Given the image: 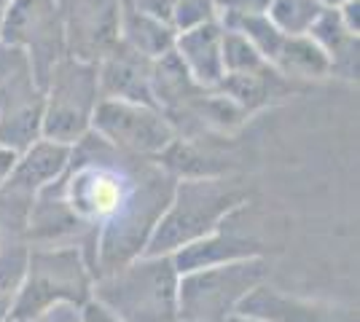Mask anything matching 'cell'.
Wrapping results in <instances>:
<instances>
[{
    "label": "cell",
    "mask_w": 360,
    "mask_h": 322,
    "mask_svg": "<svg viewBox=\"0 0 360 322\" xmlns=\"http://www.w3.org/2000/svg\"><path fill=\"white\" fill-rule=\"evenodd\" d=\"M81 322H121L116 314H110L103 304H97L94 298H89L84 307H81Z\"/></svg>",
    "instance_id": "obj_24"
},
{
    "label": "cell",
    "mask_w": 360,
    "mask_h": 322,
    "mask_svg": "<svg viewBox=\"0 0 360 322\" xmlns=\"http://www.w3.org/2000/svg\"><path fill=\"white\" fill-rule=\"evenodd\" d=\"M221 16H255L266 14L271 0H215Z\"/></svg>",
    "instance_id": "obj_22"
},
{
    "label": "cell",
    "mask_w": 360,
    "mask_h": 322,
    "mask_svg": "<svg viewBox=\"0 0 360 322\" xmlns=\"http://www.w3.org/2000/svg\"><path fill=\"white\" fill-rule=\"evenodd\" d=\"M237 314H248L266 322H358V309L333 304V301H320V298L290 295L271 288L269 282L258 285L242 301Z\"/></svg>",
    "instance_id": "obj_9"
},
{
    "label": "cell",
    "mask_w": 360,
    "mask_h": 322,
    "mask_svg": "<svg viewBox=\"0 0 360 322\" xmlns=\"http://www.w3.org/2000/svg\"><path fill=\"white\" fill-rule=\"evenodd\" d=\"M250 199L248 188L224 177H186L175 180L169 204L150 234L143 255H172L180 247L207 236L229 215L242 210Z\"/></svg>",
    "instance_id": "obj_1"
},
{
    "label": "cell",
    "mask_w": 360,
    "mask_h": 322,
    "mask_svg": "<svg viewBox=\"0 0 360 322\" xmlns=\"http://www.w3.org/2000/svg\"><path fill=\"white\" fill-rule=\"evenodd\" d=\"M57 3H60L62 6V11H65V16L70 14V11H73L75 6H78V3H81V0H57Z\"/></svg>",
    "instance_id": "obj_26"
},
{
    "label": "cell",
    "mask_w": 360,
    "mask_h": 322,
    "mask_svg": "<svg viewBox=\"0 0 360 322\" xmlns=\"http://www.w3.org/2000/svg\"><path fill=\"white\" fill-rule=\"evenodd\" d=\"M0 46L16 48L44 89L54 65L68 57V16L57 0H11L0 19Z\"/></svg>",
    "instance_id": "obj_6"
},
{
    "label": "cell",
    "mask_w": 360,
    "mask_h": 322,
    "mask_svg": "<svg viewBox=\"0 0 360 322\" xmlns=\"http://www.w3.org/2000/svg\"><path fill=\"white\" fill-rule=\"evenodd\" d=\"M0 245H3V234H0Z\"/></svg>",
    "instance_id": "obj_30"
},
{
    "label": "cell",
    "mask_w": 360,
    "mask_h": 322,
    "mask_svg": "<svg viewBox=\"0 0 360 322\" xmlns=\"http://www.w3.org/2000/svg\"><path fill=\"white\" fill-rule=\"evenodd\" d=\"M336 11H339V16H342V22H345L347 30L360 35V0H345Z\"/></svg>",
    "instance_id": "obj_25"
},
{
    "label": "cell",
    "mask_w": 360,
    "mask_h": 322,
    "mask_svg": "<svg viewBox=\"0 0 360 322\" xmlns=\"http://www.w3.org/2000/svg\"><path fill=\"white\" fill-rule=\"evenodd\" d=\"M70 154H73V145H62L46 137L35 140L30 148L16 154L14 167L0 183V196L6 199V204H19L27 213L32 199L65 175V169L70 164Z\"/></svg>",
    "instance_id": "obj_8"
},
{
    "label": "cell",
    "mask_w": 360,
    "mask_h": 322,
    "mask_svg": "<svg viewBox=\"0 0 360 322\" xmlns=\"http://www.w3.org/2000/svg\"><path fill=\"white\" fill-rule=\"evenodd\" d=\"M323 8L317 0H271L266 16L283 35H307Z\"/></svg>",
    "instance_id": "obj_19"
},
{
    "label": "cell",
    "mask_w": 360,
    "mask_h": 322,
    "mask_svg": "<svg viewBox=\"0 0 360 322\" xmlns=\"http://www.w3.org/2000/svg\"><path fill=\"white\" fill-rule=\"evenodd\" d=\"M218 19H221V11L215 0H175L172 14H169V27L178 35V32L218 22Z\"/></svg>",
    "instance_id": "obj_21"
},
{
    "label": "cell",
    "mask_w": 360,
    "mask_h": 322,
    "mask_svg": "<svg viewBox=\"0 0 360 322\" xmlns=\"http://www.w3.org/2000/svg\"><path fill=\"white\" fill-rule=\"evenodd\" d=\"M258 255H264V245L253 234H240L231 226V215H229L215 231H210L207 236L196 239L191 245L180 247L169 258L175 263L178 274H188L196 269H210V266L258 258Z\"/></svg>",
    "instance_id": "obj_11"
},
{
    "label": "cell",
    "mask_w": 360,
    "mask_h": 322,
    "mask_svg": "<svg viewBox=\"0 0 360 322\" xmlns=\"http://www.w3.org/2000/svg\"><path fill=\"white\" fill-rule=\"evenodd\" d=\"M178 269L169 255H140L91 285V298L121 322H178Z\"/></svg>",
    "instance_id": "obj_2"
},
{
    "label": "cell",
    "mask_w": 360,
    "mask_h": 322,
    "mask_svg": "<svg viewBox=\"0 0 360 322\" xmlns=\"http://www.w3.org/2000/svg\"><path fill=\"white\" fill-rule=\"evenodd\" d=\"M269 67L288 81H320L330 78L328 57L309 35H283L271 51Z\"/></svg>",
    "instance_id": "obj_16"
},
{
    "label": "cell",
    "mask_w": 360,
    "mask_h": 322,
    "mask_svg": "<svg viewBox=\"0 0 360 322\" xmlns=\"http://www.w3.org/2000/svg\"><path fill=\"white\" fill-rule=\"evenodd\" d=\"M221 41H224L221 19L175 35V46H172L175 57L183 62L188 76L194 78L199 86H205V89H215L218 81L224 78Z\"/></svg>",
    "instance_id": "obj_13"
},
{
    "label": "cell",
    "mask_w": 360,
    "mask_h": 322,
    "mask_svg": "<svg viewBox=\"0 0 360 322\" xmlns=\"http://www.w3.org/2000/svg\"><path fill=\"white\" fill-rule=\"evenodd\" d=\"M8 3H11V0H0V19H3V14H6V8H8Z\"/></svg>",
    "instance_id": "obj_29"
},
{
    "label": "cell",
    "mask_w": 360,
    "mask_h": 322,
    "mask_svg": "<svg viewBox=\"0 0 360 322\" xmlns=\"http://www.w3.org/2000/svg\"><path fill=\"white\" fill-rule=\"evenodd\" d=\"M27 322H81V307L60 304V307L46 309L44 314H38V317H32Z\"/></svg>",
    "instance_id": "obj_23"
},
{
    "label": "cell",
    "mask_w": 360,
    "mask_h": 322,
    "mask_svg": "<svg viewBox=\"0 0 360 322\" xmlns=\"http://www.w3.org/2000/svg\"><path fill=\"white\" fill-rule=\"evenodd\" d=\"M91 135L113 151L135 159H159L178 140L175 126L153 105L100 100L91 119Z\"/></svg>",
    "instance_id": "obj_7"
},
{
    "label": "cell",
    "mask_w": 360,
    "mask_h": 322,
    "mask_svg": "<svg viewBox=\"0 0 360 322\" xmlns=\"http://www.w3.org/2000/svg\"><path fill=\"white\" fill-rule=\"evenodd\" d=\"M215 92L226 94L231 102L253 116L255 110L266 107L274 97H283L288 92V78H283L280 73H274L269 65L264 70L255 73H234V76H224L218 81Z\"/></svg>",
    "instance_id": "obj_17"
},
{
    "label": "cell",
    "mask_w": 360,
    "mask_h": 322,
    "mask_svg": "<svg viewBox=\"0 0 360 322\" xmlns=\"http://www.w3.org/2000/svg\"><path fill=\"white\" fill-rule=\"evenodd\" d=\"M91 285L94 271L81 247H30L27 271L6 322H27L60 304L84 307L91 298Z\"/></svg>",
    "instance_id": "obj_3"
},
{
    "label": "cell",
    "mask_w": 360,
    "mask_h": 322,
    "mask_svg": "<svg viewBox=\"0 0 360 322\" xmlns=\"http://www.w3.org/2000/svg\"><path fill=\"white\" fill-rule=\"evenodd\" d=\"M100 100L97 65L70 54L62 57L44 83L41 135L62 145H75L91 132V119Z\"/></svg>",
    "instance_id": "obj_5"
},
{
    "label": "cell",
    "mask_w": 360,
    "mask_h": 322,
    "mask_svg": "<svg viewBox=\"0 0 360 322\" xmlns=\"http://www.w3.org/2000/svg\"><path fill=\"white\" fill-rule=\"evenodd\" d=\"M27 253L30 247L22 239H11V242L3 239L0 245V322L8 320L16 304V295L27 271Z\"/></svg>",
    "instance_id": "obj_18"
},
{
    "label": "cell",
    "mask_w": 360,
    "mask_h": 322,
    "mask_svg": "<svg viewBox=\"0 0 360 322\" xmlns=\"http://www.w3.org/2000/svg\"><path fill=\"white\" fill-rule=\"evenodd\" d=\"M150 65L153 62L146 60L143 54H137L124 43H116L103 60L97 62L100 97L103 100H124V102L153 105Z\"/></svg>",
    "instance_id": "obj_12"
},
{
    "label": "cell",
    "mask_w": 360,
    "mask_h": 322,
    "mask_svg": "<svg viewBox=\"0 0 360 322\" xmlns=\"http://www.w3.org/2000/svg\"><path fill=\"white\" fill-rule=\"evenodd\" d=\"M323 54L328 57L330 78H345V81H358L360 70V35L349 32L342 22L336 8H323V14L315 19V25L307 32Z\"/></svg>",
    "instance_id": "obj_14"
},
{
    "label": "cell",
    "mask_w": 360,
    "mask_h": 322,
    "mask_svg": "<svg viewBox=\"0 0 360 322\" xmlns=\"http://www.w3.org/2000/svg\"><path fill=\"white\" fill-rule=\"evenodd\" d=\"M266 276L269 261L264 255L180 274L178 322H229Z\"/></svg>",
    "instance_id": "obj_4"
},
{
    "label": "cell",
    "mask_w": 360,
    "mask_h": 322,
    "mask_svg": "<svg viewBox=\"0 0 360 322\" xmlns=\"http://www.w3.org/2000/svg\"><path fill=\"white\" fill-rule=\"evenodd\" d=\"M229 322H266V320H258V317H248V314H234Z\"/></svg>",
    "instance_id": "obj_27"
},
{
    "label": "cell",
    "mask_w": 360,
    "mask_h": 322,
    "mask_svg": "<svg viewBox=\"0 0 360 322\" xmlns=\"http://www.w3.org/2000/svg\"><path fill=\"white\" fill-rule=\"evenodd\" d=\"M221 60H224V76H234V73H255L264 70L266 60L261 57V51L240 32L226 30L224 41H221Z\"/></svg>",
    "instance_id": "obj_20"
},
{
    "label": "cell",
    "mask_w": 360,
    "mask_h": 322,
    "mask_svg": "<svg viewBox=\"0 0 360 322\" xmlns=\"http://www.w3.org/2000/svg\"><path fill=\"white\" fill-rule=\"evenodd\" d=\"M121 0H81L68 14V54L97 62L119 43Z\"/></svg>",
    "instance_id": "obj_10"
},
{
    "label": "cell",
    "mask_w": 360,
    "mask_h": 322,
    "mask_svg": "<svg viewBox=\"0 0 360 322\" xmlns=\"http://www.w3.org/2000/svg\"><path fill=\"white\" fill-rule=\"evenodd\" d=\"M317 3H320V6H326V8H339L345 0H317Z\"/></svg>",
    "instance_id": "obj_28"
},
{
    "label": "cell",
    "mask_w": 360,
    "mask_h": 322,
    "mask_svg": "<svg viewBox=\"0 0 360 322\" xmlns=\"http://www.w3.org/2000/svg\"><path fill=\"white\" fill-rule=\"evenodd\" d=\"M119 43L143 54L146 60H159L175 46V30L153 16L137 11L129 0H121L119 8Z\"/></svg>",
    "instance_id": "obj_15"
}]
</instances>
